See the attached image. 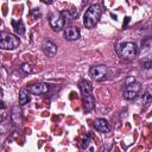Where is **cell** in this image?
<instances>
[{"mask_svg":"<svg viewBox=\"0 0 152 152\" xmlns=\"http://www.w3.org/2000/svg\"><path fill=\"white\" fill-rule=\"evenodd\" d=\"M89 142H90V137L87 134V135H86V137H83V139H82L81 147H82V148H87V147H88V145H89Z\"/></svg>","mask_w":152,"mask_h":152,"instance_id":"cell-18","label":"cell"},{"mask_svg":"<svg viewBox=\"0 0 152 152\" xmlns=\"http://www.w3.org/2000/svg\"><path fill=\"white\" fill-rule=\"evenodd\" d=\"M61 14L63 15V18L64 19H66V20H74L76 17H77V12H75V13H72L71 11H69V10H63L62 12H61Z\"/></svg>","mask_w":152,"mask_h":152,"instance_id":"cell-15","label":"cell"},{"mask_svg":"<svg viewBox=\"0 0 152 152\" xmlns=\"http://www.w3.org/2000/svg\"><path fill=\"white\" fill-rule=\"evenodd\" d=\"M101 14H102V8L100 5L94 4V5L89 6L83 17V25L86 26V28L95 27V25L99 23L100 18H101Z\"/></svg>","mask_w":152,"mask_h":152,"instance_id":"cell-1","label":"cell"},{"mask_svg":"<svg viewBox=\"0 0 152 152\" xmlns=\"http://www.w3.org/2000/svg\"><path fill=\"white\" fill-rule=\"evenodd\" d=\"M31 14L34 15V17H37V15H40V12H39V10L33 8V10H31Z\"/></svg>","mask_w":152,"mask_h":152,"instance_id":"cell-21","label":"cell"},{"mask_svg":"<svg viewBox=\"0 0 152 152\" xmlns=\"http://www.w3.org/2000/svg\"><path fill=\"white\" fill-rule=\"evenodd\" d=\"M12 27H13L14 33L18 36H21L25 33V26L21 20H12Z\"/></svg>","mask_w":152,"mask_h":152,"instance_id":"cell-13","label":"cell"},{"mask_svg":"<svg viewBox=\"0 0 152 152\" xmlns=\"http://www.w3.org/2000/svg\"><path fill=\"white\" fill-rule=\"evenodd\" d=\"M140 90H141V84L139 82H134L133 81L132 83H128L125 87V89H124V97L126 100H133V99H135L139 95Z\"/></svg>","mask_w":152,"mask_h":152,"instance_id":"cell-5","label":"cell"},{"mask_svg":"<svg viewBox=\"0 0 152 152\" xmlns=\"http://www.w3.org/2000/svg\"><path fill=\"white\" fill-rule=\"evenodd\" d=\"M152 45V39L151 38H147L142 42V50H148L150 46Z\"/></svg>","mask_w":152,"mask_h":152,"instance_id":"cell-19","label":"cell"},{"mask_svg":"<svg viewBox=\"0 0 152 152\" xmlns=\"http://www.w3.org/2000/svg\"><path fill=\"white\" fill-rule=\"evenodd\" d=\"M141 64L144 65V68H150L152 65V55H148V56L144 57L141 59Z\"/></svg>","mask_w":152,"mask_h":152,"instance_id":"cell-16","label":"cell"},{"mask_svg":"<svg viewBox=\"0 0 152 152\" xmlns=\"http://www.w3.org/2000/svg\"><path fill=\"white\" fill-rule=\"evenodd\" d=\"M30 101V90L28 88H23L19 93V104H26Z\"/></svg>","mask_w":152,"mask_h":152,"instance_id":"cell-14","label":"cell"},{"mask_svg":"<svg viewBox=\"0 0 152 152\" xmlns=\"http://www.w3.org/2000/svg\"><path fill=\"white\" fill-rule=\"evenodd\" d=\"M42 48H43V51L46 56L49 57H53L57 52V45L53 44L51 40L49 39H44L43 40V44H42Z\"/></svg>","mask_w":152,"mask_h":152,"instance_id":"cell-8","label":"cell"},{"mask_svg":"<svg viewBox=\"0 0 152 152\" xmlns=\"http://www.w3.org/2000/svg\"><path fill=\"white\" fill-rule=\"evenodd\" d=\"M116 53L124 59H132L138 55V46L132 42L120 43L116 46Z\"/></svg>","mask_w":152,"mask_h":152,"instance_id":"cell-3","label":"cell"},{"mask_svg":"<svg viewBox=\"0 0 152 152\" xmlns=\"http://www.w3.org/2000/svg\"><path fill=\"white\" fill-rule=\"evenodd\" d=\"M94 127L96 131H99L101 133H108L110 131V125L104 119H96L94 121Z\"/></svg>","mask_w":152,"mask_h":152,"instance_id":"cell-11","label":"cell"},{"mask_svg":"<svg viewBox=\"0 0 152 152\" xmlns=\"http://www.w3.org/2000/svg\"><path fill=\"white\" fill-rule=\"evenodd\" d=\"M20 44L19 38L15 34L7 33V32H1L0 34V46L4 50H13L18 48Z\"/></svg>","mask_w":152,"mask_h":152,"instance_id":"cell-4","label":"cell"},{"mask_svg":"<svg viewBox=\"0 0 152 152\" xmlns=\"http://www.w3.org/2000/svg\"><path fill=\"white\" fill-rule=\"evenodd\" d=\"M107 74H108V68L106 65H103V64H99V65L91 66L90 70H89V75L95 81H102L103 78H106Z\"/></svg>","mask_w":152,"mask_h":152,"instance_id":"cell-6","label":"cell"},{"mask_svg":"<svg viewBox=\"0 0 152 152\" xmlns=\"http://www.w3.org/2000/svg\"><path fill=\"white\" fill-rule=\"evenodd\" d=\"M64 23H65V19L61 14V12L59 13H53L50 17V26L52 27L53 31H61L64 27Z\"/></svg>","mask_w":152,"mask_h":152,"instance_id":"cell-7","label":"cell"},{"mask_svg":"<svg viewBox=\"0 0 152 152\" xmlns=\"http://www.w3.org/2000/svg\"><path fill=\"white\" fill-rule=\"evenodd\" d=\"M21 70H23L24 72H26V74L31 72V66H30V64H27V63H23V64H21Z\"/></svg>","mask_w":152,"mask_h":152,"instance_id":"cell-20","label":"cell"},{"mask_svg":"<svg viewBox=\"0 0 152 152\" xmlns=\"http://www.w3.org/2000/svg\"><path fill=\"white\" fill-rule=\"evenodd\" d=\"M11 119H12V121H13L14 125H19V124L21 122V110H20L19 106H14V107H12Z\"/></svg>","mask_w":152,"mask_h":152,"instance_id":"cell-12","label":"cell"},{"mask_svg":"<svg viewBox=\"0 0 152 152\" xmlns=\"http://www.w3.org/2000/svg\"><path fill=\"white\" fill-rule=\"evenodd\" d=\"M80 90L83 97V104H84V110L86 112H90L94 106H95V99L93 96V91H91V86L88 81L82 80L80 82Z\"/></svg>","mask_w":152,"mask_h":152,"instance_id":"cell-2","label":"cell"},{"mask_svg":"<svg viewBox=\"0 0 152 152\" xmlns=\"http://www.w3.org/2000/svg\"><path fill=\"white\" fill-rule=\"evenodd\" d=\"M141 101L145 103V106H147L151 101H152V94H150L148 91H146L144 95H142V99H141Z\"/></svg>","mask_w":152,"mask_h":152,"instance_id":"cell-17","label":"cell"},{"mask_svg":"<svg viewBox=\"0 0 152 152\" xmlns=\"http://www.w3.org/2000/svg\"><path fill=\"white\" fill-rule=\"evenodd\" d=\"M80 36H81L80 30L75 26H68L66 28H64V37L66 40H70V42L77 40L80 38Z\"/></svg>","mask_w":152,"mask_h":152,"instance_id":"cell-9","label":"cell"},{"mask_svg":"<svg viewBox=\"0 0 152 152\" xmlns=\"http://www.w3.org/2000/svg\"><path fill=\"white\" fill-rule=\"evenodd\" d=\"M28 90H30V93L33 94V95H42V94L48 93L49 86H48L46 83L40 82V83H36V84L28 87Z\"/></svg>","mask_w":152,"mask_h":152,"instance_id":"cell-10","label":"cell"}]
</instances>
